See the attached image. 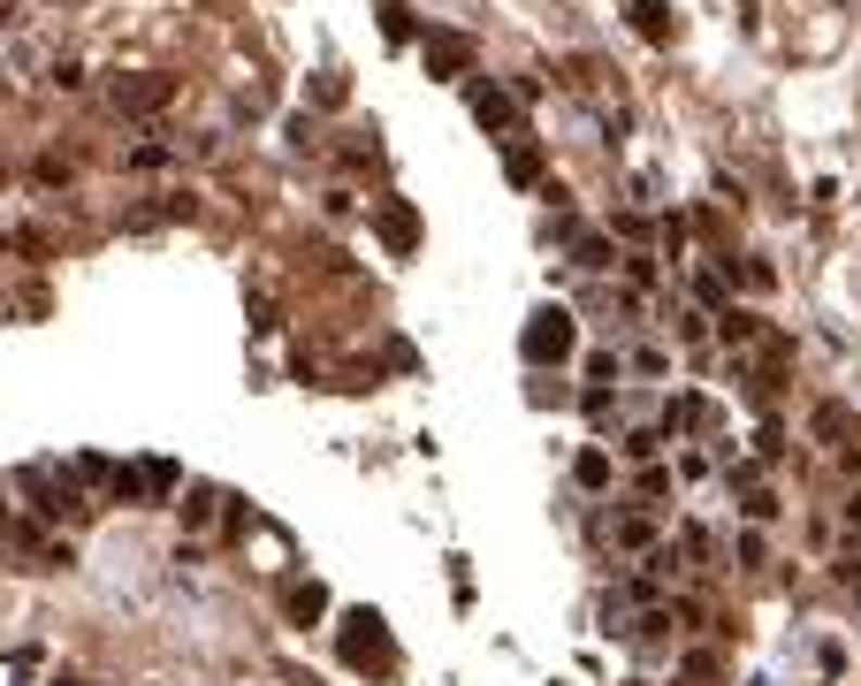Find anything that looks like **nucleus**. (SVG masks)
I'll return each mask as SVG.
<instances>
[{"mask_svg": "<svg viewBox=\"0 0 861 686\" xmlns=\"http://www.w3.org/2000/svg\"><path fill=\"white\" fill-rule=\"evenodd\" d=\"M527 359H572V313H565V305H542V313H534Z\"/></svg>", "mask_w": 861, "mask_h": 686, "instance_id": "nucleus-1", "label": "nucleus"}, {"mask_svg": "<svg viewBox=\"0 0 861 686\" xmlns=\"http://www.w3.org/2000/svg\"><path fill=\"white\" fill-rule=\"evenodd\" d=\"M373 229H381L389 252H411V244H419V214H411L404 199H381V206H373Z\"/></svg>", "mask_w": 861, "mask_h": 686, "instance_id": "nucleus-2", "label": "nucleus"}, {"mask_svg": "<svg viewBox=\"0 0 861 686\" xmlns=\"http://www.w3.org/2000/svg\"><path fill=\"white\" fill-rule=\"evenodd\" d=\"M343 625H351V633H343V656H351V663H366V656L389 663V640H381V618H373V610H351Z\"/></svg>", "mask_w": 861, "mask_h": 686, "instance_id": "nucleus-3", "label": "nucleus"}, {"mask_svg": "<svg viewBox=\"0 0 861 686\" xmlns=\"http://www.w3.org/2000/svg\"><path fill=\"white\" fill-rule=\"evenodd\" d=\"M427 69H435V77H466V69H473V39H458V31H427Z\"/></svg>", "mask_w": 861, "mask_h": 686, "instance_id": "nucleus-4", "label": "nucleus"}, {"mask_svg": "<svg viewBox=\"0 0 861 686\" xmlns=\"http://www.w3.org/2000/svg\"><path fill=\"white\" fill-rule=\"evenodd\" d=\"M473 123L504 130V123H519V100H511V92H496V85H473Z\"/></svg>", "mask_w": 861, "mask_h": 686, "instance_id": "nucleus-5", "label": "nucleus"}, {"mask_svg": "<svg viewBox=\"0 0 861 686\" xmlns=\"http://www.w3.org/2000/svg\"><path fill=\"white\" fill-rule=\"evenodd\" d=\"M115 100H123V107H138V115H145V107H161V100H168V77H138V85H123V92H115Z\"/></svg>", "mask_w": 861, "mask_h": 686, "instance_id": "nucleus-6", "label": "nucleus"}, {"mask_svg": "<svg viewBox=\"0 0 861 686\" xmlns=\"http://www.w3.org/2000/svg\"><path fill=\"white\" fill-rule=\"evenodd\" d=\"M633 16H641V31H648V39H671V31H679V16L663 9V0H633Z\"/></svg>", "mask_w": 861, "mask_h": 686, "instance_id": "nucleus-7", "label": "nucleus"}, {"mask_svg": "<svg viewBox=\"0 0 861 686\" xmlns=\"http://www.w3.org/2000/svg\"><path fill=\"white\" fill-rule=\"evenodd\" d=\"M542 176V153L534 145H511V183H534Z\"/></svg>", "mask_w": 861, "mask_h": 686, "instance_id": "nucleus-8", "label": "nucleus"}, {"mask_svg": "<svg viewBox=\"0 0 861 686\" xmlns=\"http://www.w3.org/2000/svg\"><path fill=\"white\" fill-rule=\"evenodd\" d=\"M290 610H297V618H313V610H320V587H313V580H305V587H290Z\"/></svg>", "mask_w": 861, "mask_h": 686, "instance_id": "nucleus-9", "label": "nucleus"}]
</instances>
